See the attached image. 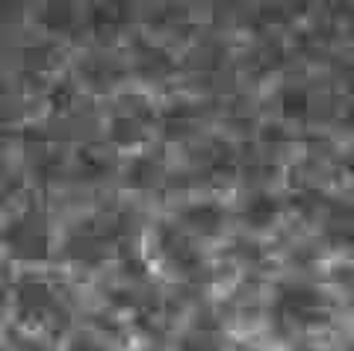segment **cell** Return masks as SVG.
Listing matches in <instances>:
<instances>
[{
	"mask_svg": "<svg viewBox=\"0 0 354 351\" xmlns=\"http://www.w3.org/2000/svg\"><path fill=\"white\" fill-rule=\"evenodd\" d=\"M342 351H354V343H351V345H346V348H342Z\"/></svg>",
	"mask_w": 354,
	"mask_h": 351,
	"instance_id": "cell-6",
	"label": "cell"
},
{
	"mask_svg": "<svg viewBox=\"0 0 354 351\" xmlns=\"http://www.w3.org/2000/svg\"><path fill=\"white\" fill-rule=\"evenodd\" d=\"M165 216L204 245L216 243V239H225L227 225H230L227 204L218 201L216 195H180L177 201L169 204Z\"/></svg>",
	"mask_w": 354,
	"mask_h": 351,
	"instance_id": "cell-1",
	"label": "cell"
},
{
	"mask_svg": "<svg viewBox=\"0 0 354 351\" xmlns=\"http://www.w3.org/2000/svg\"><path fill=\"white\" fill-rule=\"evenodd\" d=\"M0 351H62V348L57 339L24 331V328L6 322L3 331H0Z\"/></svg>",
	"mask_w": 354,
	"mask_h": 351,
	"instance_id": "cell-3",
	"label": "cell"
},
{
	"mask_svg": "<svg viewBox=\"0 0 354 351\" xmlns=\"http://www.w3.org/2000/svg\"><path fill=\"white\" fill-rule=\"evenodd\" d=\"M15 281H18V266L6 254H0V325H6L9 313H12Z\"/></svg>",
	"mask_w": 354,
	"mask_h": 351,
	"instance_id": "cell-4",
	"label": "cell"
},
{
	"mask_svg": "<svg viewBox=\"0 0 354 351\" xmlns=\"http://www.w3.org/2000/svg\"><path fill=\"white\" fill-rule=\"evenodd\" d=\"M290 351H322V348L313 345V343H307V339H298V343L290 345Z\"/></svg>",
	"mask_w": 354,
	"mask_h": 351,
	"instance_id": "cell-5",
	"label": "cell"
},
{
	"mask_svg": "<svg viewBox=\"0 0 354 351\" xmlns=\"http://www.w3.org/2000/svg\"><path fill=\"white\" fill-rule=\"evenodd\" d=\"M281 216H283V201L272 189H251L236 210L239 225L245 230H251V234H266V230H272L281 222Z\"/></svg>",
	"mask_w": 354,
	"mask_h": 351,
	"instance_id": "cell-2",
	"label": "cell"
}]
</instances>
